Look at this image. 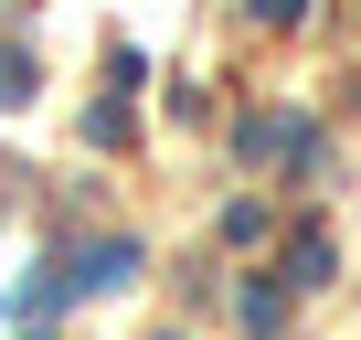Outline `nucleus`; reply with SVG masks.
<instances>
[{"mask_svg": "<svg viewBox=\"0 0 361 340\" xmlns=\"http://www.w3.org/2000/svg\"><path fill=\"white\" fill-rule=\"evenodd\" d=\"M255 11H276V22H287V11H298V0H255Z\"/></svg>", "mask_w": 361, "mask_h": 340, "instance_id": "obj_1", "label": "nucleus"}]
</instances>
